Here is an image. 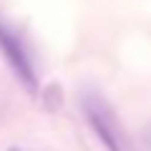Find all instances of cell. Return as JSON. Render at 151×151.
Wrapping results in <instances>:
<instances>
[{
  "instance_id": "cell-1",
  "label": "cell",
  "mask_w": 151,
  "mask_h": 151,
  "mask_svg": "<svg viewBox=\"0 0 151 151\" xmlns=\"http://www.w3.org/2000/svg\"><path fill=\"white\" fill-rule=\"evenodd\" d=\"M83 113H86L91 129L101 139V144L108 151H126L124 149V131H121L119 121L113 116L111 106L96 93H86L83 96Z\"/></svg>"
},
{
  "instance_id": "cell-3",
  "label": "cell",
  "mask_w": 151,
  "mask_h": 151,
  "mask_svg": "<svg viewBox=\"0 0 151 151\" xmlns=\"http://www.w3.org/2000/svg\"><path fill=\"white\" fill-rule=\"evenodd\" d=\"M60 98L63 96H60V88L55 86V83L45 88V98L43 101H45V108H48V111H58L60 108Z\"/></svg>"
},
{
  "instance_id": "cell-2",
  "label": "cell",
  "mask_w": 151,
  "mask_h": 151,
  "mask_svg": "<svg viewBox=\"0 0 151 151\" xmlns=\"http://www.w3.org/2000/svg\"><path fill=\"white\" fill-rule=\"evenodd\" d=\"M0 50H3V55L8 58V63L13 65V70L20 76V81L25 83L30 91H35L38 81H35V68H33L30 53L25 50V45H23L20 38H18L8 25H3V23H0Z\"/></svg>"
},
{
  "instance_id": "cell-4",
  "label": "cell",
  "mask_w": 151,
  "mask_h": 151,
  "mask_svg": "<svg viewBox=\"0 0 151 151\" xmlns=\"http://www.w3.org/2000/svg\"><path fill=\"white\" fill-rule=\"evenodd\" d=\"M149 139H151V134H149Z\"/></svg>"
}]
</instances>
